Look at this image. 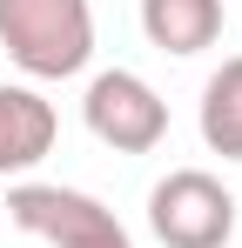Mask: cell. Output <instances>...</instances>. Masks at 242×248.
Segmentation results:
<instances>
[{
  "instance_id": "cell-1",
  "label": "cell",
  "mask_w": 242,
  "mask_h": 248,
  "mask_svg": "<svg viewBox=\"0 0 242 248\" xmlns=\"http://www.w3.org/2000/svg\"><path fill=\"white\" fill-rule=\"evenodd\" d=\"M0 47L20 74L68 81L94 61V7L87 0H0Z\"/></svg>"
},
{
  "instance_id": "cell-2",
  "label": "cell",
  "mask_w": 242,
  "mask_h": 248,
  "mask_svg": "<svg viewBox=\"0 0 242 248\" xmlns=\"http://www.w3.org/2000/svg\"><path fill=\"white\" fill-rule=\"evenodd\" d=\"M7 221L47 248H135L128 228L115 221V208H101L81 188H61V181H14L7 188Z\"/></svg>"
},
{
  "instance_id": "cell-3",
  "label": "cell",
  "mask_w": 242,
  "mask_h": 248,
  "mask_svg": "<svg viewBox=\"0 0 242 248\" xmlns=\"http://www.w3.org/2000/svg\"><path fill=\"white\" fill-rule=\"evenodd\" d=\"M148 228H155L161 248H229L236 195L208 168H175L148 188Z\"/></svg>"
},
{
  "instance_id": "cell-4",
  "label": "cell",
  "mask_w": 242,
  "mask_h": 248,
  "mask_svg": "<svg viewBox=\"0 0 242 248\" xmlns=\"http://www.w3.org/2000/svg\"><path fill=\"white\" fill-rule=\"evenodd\" d=\"M81 114H87V134L101 148H115V155H155L161 134H168V101L135 67L94 74L87 94H81Z\"/></svg>"
},
{
  "instance_id": "cell-5",
  "label": "cell",
  "mask_w": 242,
  "mask_h": 248,
  "mask_svg": "<svg viewBox=\"0 0 242 248\" xmlns=\"http://www.w3.org/2000/svg\"><path fill=\"white\" fill-rule=\"evenodd\" d=\"M54 134H61V114L54 101H40L34 87L0 81V181L7 174H27L54 155Z\"/></svg>"
},
{
  "instance_id": "cell-6",
  "label": "cell",
  "mask_w": 242,
  "mask_h": 248,
  "mask_svg": "<svg viewBox=\"0 0 242 248\" xmlns=\"http://www.w3.org/2000/svg\"><path fill=\"white\" fill-rule=\"evenodd\" d=\"M141 34L161 54H202L222 41V0H141Z\"/></svg>"
},
{
  "instance_id": "cell-7",
  "label": "cell",
  "mask_w": 242,
  "mask_h": 248,
  "mask_svg": "<svg viewBox=\"0 0 242 248\" xmlns=\"http://www.w3.org/2000/svg\"><path fill=\"white\" fill-rule=\"evenodd\" d=\"M202 141H208V155L242 161V54L222 61L202 87Z\"/></svg>"
}]
</instances>
